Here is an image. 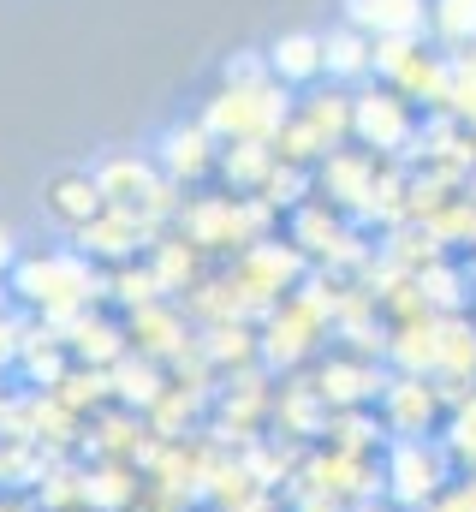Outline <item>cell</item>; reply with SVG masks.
<instances>
[{"instance_id": "cell-1", "label": "cell", "mask_w": 476, "mask_h": 512, "mask_svg": "<svg viewBox=\"0 0 476 512\" xmlns=\"http://www.w3.org/2000/svg\"><path fill=\"white\" fill-rule=\"evenodd\" d=\"M48 209L72 227H90L102 215V179H84V173H60L54 191H48Z\"/></svg>"}, {"instance_id": "cell-2", "label": "cell", "mask_w": 476, "mask_h": 512, "mask_svg": "<svg viewBox=\"0 0 476 512\" xmlns=\"http://www.w3.org/2000/svg\"><path fill=\"white\" fill-rule=\"evenodd\" d=\"M316 48H322L316 36H286V42L274 48V66H280L286 78H304V72H316V66H322V60H316Z\"/></svg>"}, {"instance_id": "cell-3", "label": "cell", "mask_w": 476, "mask_h": 512, "mask_svg": "<svg viewBox=\"0 0 476 512\" xmlns=\"http://www.w3.org/2000/svg\"><path fill=\"white\" fill-rule=\"evenodd\" d=\"M447 12H441V24L453 30V36H465V24L476 30V0H441Z\"/></svg>"}]
</instances>
